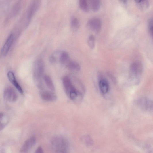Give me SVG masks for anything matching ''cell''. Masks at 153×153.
Listing matches in <instances>:
<instances>
[{"label":"cell","instance_id":"6da1fadb","mask_svg":"<svg viewBox=\"0 0 153 153\" xmlns=\"http://www.w3.org/2000/svg\"><path fill=\"white\" fill-rule=\"evenodd\" d=\"M143 70V64L139 61H135L130 66L129 78L134 85H138L140 83Z\"/></svg>","mask_w":153,"mask_h":153},{"label":"cell","instance_id":"7a4b0ae2","mask_svg":"<svg viewBox=\"0 0 153 153\" xmlns=\"http://www.w3.org/2000/svg\"><path fill=\"white\" fill-rule=\"evenodd\" d=\"M51 148L52 153H67V145L62 137L56 136L52 139Z\"/></svg>","mask_w":153,"mask_h":153},{"label":"cell","instance_id":"3957f363","mask_svg":"<svg viewBox=\"0 0 153 153\" xmlns=\"http://www.w3.org/2000/svg\"><path fill=\"white\" fill-rule=\"evenodd\" d=\"M44 70V65L42 60L38 59L34 65L33 76L37 86L39 88H43L42 78Z\"/></svg>","mask_w":153,"mask_h":153},{"label":"cell","instance_id":"277c9868","mask_svg":"<svg viewBox=\"0 0 153 153\" xmlns=\"http://www.w3.org/2000/svg\"><path fill=\"white\" fill-rule=\"evenodd\" d=\"M63 83L67 94L72 100H74L78 96L79 92L73 85L70 79L67 76H64Z\"/></svg>","mask_w":153,"mask_h":153},{"label":"cell","instance_id":"5b68a950","mask_svg":"<svg viewBox=\"0 0 153 153\" xmlns=\"http://www.w3.org/2000/svg\"><path fill=\"white\" fill-rule=\"evenodd\" d=\"M135 104L141 110L147 112H153V100L146 97H143L137 99Z\"/></svg>","mask_w":153,"mask_h":153},{"label":"cell","instance_id":"8992f818","mask_svg":"<svg viewBox=\"0 0 153 153\" xmlns=\"http://www.w3.org/2000/svg\"><path fill=\"white\" fill-rule=\"evenodd\" d=\"M88 28L96 33L101 31L102 28V22L100 19L94 18L89 19L87 23Z\"/></svg>","mask_w":153,"mask_h":153},{"label":"cell","instance_id":"52a82bcc","mask_svg":"<svg viewBox=\"0 0 153 153\" xmlns=\"http://www.w3.org/2000/svg\"><path fill=\"white\" fill-rule=\"evenodd\" d=\"M3 96L6 101L11 102H16L18 97L16 91L11 87H7L5 89Z\"/></svg>","mask_w":153,"mask_h":153},{"label":"cell","instance_id":"ba28073f","mask_svg":"<svg viewBox=\"0 0 153 153\" xmlns=\"http://www.w3.org/2000/svg\"><path fill=\"white\" fill-rule=\"evenodd\" d=\"M14 40V35L13 34H11L7 38L2 49L1 53L3 56H5L8 53Z\"/></svg>","mask_w":153,"mask_h":153},{"label":"cell","instance_id":"9c48e42d","mask_svg":"<svg viewBox=\"0 0 153 153\" xmlns=\"http://www.w3.org/2000/svg\"><path fill=\"white\" fill-rule=\"evenodd\" d=\"M36 142L35 137L33 136L26 140L22 147L20 151L22 153L27 152L35 145Z\"/></svg>","mask_w":153,"mask_h":153},{"label":"cell","instance_id":"30bf717a","mask_svg":"<svg viewBox=\"0 0 153 153\" xmlns=\"http://www.w3.org/2000/svg\"><path fill=\"white\" fill-rule=\"evenodd\" d=\"M40 5L39 1H34L30 4L27 12V20L29 21L35 14Z\"/></svg>","mask_w":153,"mask_h":153},{"label":"cell","instance_id":"8fae6325","mask_svg":"<svg viewBox=\"0 0 153 153\" xmlns=\"http://www.w3.org/2000/svg\"><path fill=\"white\" fill-rule=\"evenodd\" d=\"M40 95L43 100L47 102H54L57 99V97L56 95L54 93L50 91H41Z\"/></svg>","mask_w":153,"mask_h":153},{"label":"cell","instance_id":"7c38bea8","mask_svg":"<svg viewBox=\"0 0 153 153\" xmlns=\"http://www.w3.org/2000/svg\"><path fill=\"white\" fill-rule=\"evenodd\" d=\"M7 77L12 84L18 90L21 94L23 93V91L18 82H17L14 73L11 72H9L7 74Z\"/></svg>","mask_w":153,"mask_h":153},{"label":"cell","instance_id":"4fadbf2b","mask_svg":"<svg viewBox=\"0 0 153 153\" xmlns=\"http://www.w3.org/2000/svg\"><path fill=\"white\" fill-rule=\"evenodd\" d=\"M71 61L70 56L68 53L66 51H62L59 59L60 63L67 67Z\"/></svg>","mask_w":153,"mask_h":153},{"label":"cell","instance_id":"5bb4252c","mask_svg":"<svg viewBox=\"0 0 153 153\" xmlns=\"http://www.w3.org/2000/svg\"><path fill=\"white\" fill-rule=\"evenodd\" d=\"M135 2L137 8L141 11H146L149 8L150 4L147 0L135 1Z\"/></svg>","mask_w":153,"mask_h":153},{"label":"cell","instance_id":"9a60e30c","mask_svg":"<svg viewBox=\"0 0 153 153\" xmlns=\"http://www.w3.org/2000/svg\"><path fill=\"white\" fill-rule=\"evenodd\" d=\"M99 87L101 92L103 94H106L108 92L109 85L108 82L106 79H102L99 81Z\"/></svg>","mask_w":153,"mask_h":153},{"label":"cell","instance_id":"2e32d148","mask_svg":"<svg viewBox=\"0 0 153 153\" xmlns=\"http://www.w3.org/2000/svg\"><path fill=\"white\" fill-rule=\"evenodd\" d=\"M0 121H1L0 129H1V131L9 123V118L4 113H1V114H0Z\"/></svg>","mask_w":153,"mask_h":153},{"label":"cell","instance_id":"e0dca14e","mask_svg":"<svg viewBox=\"0 0 153 153\" xmlns=\"http://www.w3.org/2000/svg\"><path fill=\"white\" fill-rule=\"evenodd\" d=\"M70 25L72 29L74 32L77 31L80 27V22L78 19L74 16L71 17Z\"/></svg>","mask_w":153,"mask_h":153},{"label":"cell","instance_id":"ac0fdd59","mask_svg":"<svg viewBox=\"0 0 153 153\" xmlns=\"http://www.w3.org/2000/svg\"><path fill=\"white\" fill-rule=\"evenodd\" d=\"M44 81L47 87L52 91L55 90V87L53 82L50 77L47 75H45L43 76Z\"/></svg>","mask_w":153,"mask_h":153},{"label":"cell","instance_id":"d6986e66","mask_svg":"<svg viewBox=\"0 0 153 153\" xmlns=\"http://www.w3.org/2000/svg\"><path fill=\"white\" fill-rule=\"evenodd\" d=\"M67 67L70 70L74 71H78L80 69V66L79 63L72 60L70 61Z\"/></svg>","mask_w":153,"mask_h":153},{"label":"cell","instance_id":"ffe728a7","mask_svg":"<svg viewBox=\"0 0 153 153\" xmlns=\"http://www.w3.org/2000/svg\"><path fill=\"white\" fill-rule=\"evenodd\" d=\"M91 8L93 11H97L100 8V2L99 0H91L90 2Z\"/></svg>","mask_w":153,"mask_h":153},{"label":"cell","instance_id":"44dd1931","mask_svg":"<svg viewBox=\"0 0 153 153\" xmlns=\"http://www.w3.org/2000/svg\"><path fill=\"white\" fill-rule=\"evenodd\" d=\"M79 5L81 9L83 11L88 12L89 10L88 4L86 0H80Z\"/></svg>","mask_w":153,"mask_h":153},{"label":"cell","instance_id":"7402d4cb","mask_svg":"<svg viewBox=\"0 0 153 153\" xmlns=\"http://www.w3.org/2000/svg\"><path fill=\"white\" fill-rule=\"evenodd\" d=\"M95 38L93 35H91L89 37L88 43L89 47L91 49L94 48L95 46Z\"/></svg>","mask_w":153,"mask_h":153},{"label":"cell","instance_id":"603a6c76","mask_svg":"<svg viewBox=\"0 0 153 153\" xmlns=\"http://www.w3.org/2000/svg\"><path fill=\"white\" fill-rule=\"evenodd\" d=\"M148 29L150 34L153 37V18L151 19L149 21Z\"/></svg>","mask_w":153,"mask_h":153},{"label":"cell","instance_id":"cb8c5ba5","mask_svg":"<svg viewBox=\"0 0 153 153\" xmlns=\"http://www.w3.org/2000/svg\"><path fill=\"white\" fill-rule=\"evenodd\" d=\"M35 153H44L42 148L41 147H38L36 150Z\"/></svg>","mask_w":153,"mask_h":153},{"label":"cell","instance_id":"d4e9b609","mask_svg":"<svg viewBox=\"0 0 153 153\" xmlns=\"http://www.w3.org/2000/svg\"><path fill=\"white\" fill-rule=\"evenodd\" d=\"M121 2L124 4H126L127 3V1H122Z\"/></svg>","mask_w":153,"mask_h":153}]
</instances>
